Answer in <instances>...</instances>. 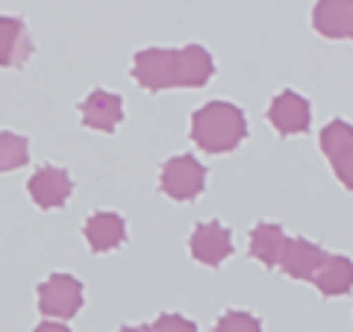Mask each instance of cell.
I'll return each instance as SVG.
<instances>
[{
    "label": "cell",
    "mask_w": 353,
    "mask_h": 332,
    "mask_svg": "<svg viewBox=\"0 0 353 332\" xmlns=\"http://www.w3.org/2000/svg\"><path fill=\"white\" fill-rule=\"evenodd\" d=\"M121 332H148V329H139V326H127V329H121Z\"/></svg>",
    "instance_id": "obj_22"
},
{
    "label": "cell",
    "mask_w": 353,
    "mask_h": 332,
    "mask_svg": "<svg viewBox=\"0 0 353 332\" xmlns=\"http://www.w3.org/2000/svg\"><path fill=\"white\" fill-rule=\"evenodd\" d=\"M132 76L148 92H162V88L176 85V50H165V48L141 50L136 62H132Z\"/></svg>",
    "instance_id": "obj_4"
},
{
    "label": "cell",
    "mask_w": 353,
    "mask_h": 332,
    "mask_svg": "<svg viewBox=\"0 0 353 332\" xmlns=\"http://www.w3.org/2000/svg\"><path fill=\"white\" fill-rule=\"evenodd\" d=\"M230 253H233V238H230V229L221 227L218 220H209V224H197L194 236H192V256L203 264H212L218 268Z\"/></svg>",
    "instance_id": "obj_6"
},
{
    "label": "cell",
    "mask_w": 353,
    "mask_h": 332,
    "mask_svg": "<svg viewBox=\"0 0 353 332\" xmlns=\"http://www.w3.org/2000/svg\"><path fill=\"white\" fill-rule=\"evenodd\" d=\"M248 136L245 112L233 103H206L192 118V138L206 153H227Z\"/></svg>",
    "instance_id": "obj_1"
},
{
    "label": "cell",
    "mask_w": 353,
    "mask_h": 332,
    "mask_svg": "<svg viewBox=\"0 0 353 332\" xmlns=\"http://www.w3.org/2000/svg\"><path fill=\"white\" fill-rule=\"evenodd\" d=\"M345 3H350V6H353V0H345Z\"/></svg>",
    "instance_id": "obj_24"
},
{
    "label": "cell",
    "mask_w": 353,
    "mask_h": 332,
    "mask_svg": "<svg viewBox=\"0 0 353 332\" xmlns=\"http://www.w3.org/2000/svg\"><path fill=\"white\" fill-rule=\"evenodd\" d=\"M30 56V36L18 18H0V65L15 68Z\"/></svg>",
    "instance_id": "obj_13"
},
{
    "label": "cell",
    "mask_w": 353,
    "mask_h": 332,
    "mask_svg": "<svg viewBox=\"0 0 353 332\" xmlns=\"http://www.w3.org/2000/svg\"><path fill=\"white\" fill-rule=\"evenodd\" d=\"M283 245H285V236L277 224H259L250 232V256L259 259L262 264H268V268L280 262Z\"/></svg>",
    "instance_id": "obj_15"
},
{
    "label": "cell",
    "mask_w": 353,
    "mask_h": 332,
    "mask_svg": "<svg viewBox=\"0 0 353 332\" xmlns=\"http://www.w3.org/2000/svg\"><path fill=\"white\" fill-rule=\"evenodd\" d=\"M312 280L324 294L339 297V294L350 291V285H353V262L345 256H327Z\"/></svg>",
    "instance_id": "obj_14"
},
{
    "label": "cell",
    "mask_w": 353,
    "mask_h": 332,
    "mask_svg": "<svg viewBox=\"0 0 353 332\" xmlns=\"http://www.w3.org/2000/svg\"><path fill=\"white\" fill-rule=\"evenodd\" d=\"M218 332H262V324L248 312H227L218 320Z\"/></svg>",
    "instance_id": "obj_18"
},
{
    "label": "cell",
    "mask_w": 353,
    "mask_h": 332,
    "mask_svg": "<svg viewBox=\"0 0 353 332\" xmlns=\"http://www.w3.org/2000/svg\"><path fill=\"white\" fill-rule=\"evenodd\" d=\"M27 191H30V197H32V203H36V206H41V209H59L71 197L74 183H71V176L65 174L62 168H41V171H36L30 176Z\"/></svg>",
    "instance_id": "obj_5"
},
{
    "label": "cell",
    "mask_w": 353,
    "mask_h": 332,
    "mask_svg": "<svg viewBox=\"0 0 353 332\" xmlns=\"http://www.w3.org/2000/svg\"><path fill=\"white\" fill-rule=\"evenodd\" d=\"M148 332H197V329H194L192 320H185L180 315H162Z\"/></svg>",
    "instance_id": "obj_19"
},
{
    "label": "cell",
    "mask_w": 353,
    "mask_h": 332,
    "mask_svg": "<svg viewBox=\"0 0 353 332\" xmlns=\"http://www.w3.org/2000/svg\"><path fill=\"white\" fill-rule=\"evenodd\" d=\"M30 159V145L18 132H0V171H15Z\"/></svg>",
    "instance_id": "obj_16"
},
{
    "label": "cell",
    "mask_w": 353,
    "mask_h": 332,
    "mask_svg": "<svg viewBox=\"0 0 353 332\" xmlns=\"http://www.w3.org/2000/svg\"><path fill=\"white\" fill-rule=\"evenodd\" d=\"M268 118H271L274 129L283 132V136H297V132H303L309 127V103L301 94L283 92V94L274 97Z\"/></svg>",
    "instance_id": "obj_8"
},
{
    "label": "cell",
    "mask_w": 353,
    "mask_h": 332,
    "mask_svg": "<svg viewBox=\"0 0 353 332\" xmlns=\"http://www.w3.org/2000/svg\"><path fill=\"white\" fill-rule=\"evenodd\" d=\"M206 171L194 156H174L171 162H165L159 185L171 200H194L203 191Z\"/></svg>",
    "instance_id": "obj_3"
},
{
    "label": "cell",
    "mask_w": 353,
    "mask_h": 332,
    "mask_svg": "<svg viewBox=\"0 0 353 332\" xmlns=\"http://www.w3.org/2000/svg\"><path fill=\"white\" fill-rule=\"evenodd\" d=\"M83 306V285L71 273H53L39 285V309L53 318H74Z\"/></svg>",
    "instance_id": "obj_2"
},
{
    "label": "cell",
    "mask_w": 353,
    "mask_h": 332,
    "mask_svg": "<svg viewBox=\"0 0 353 332\" xmlns=\"http://www.w3.org/2000/svg\"><path fill=\"white\" fill-rule=\"evenodd\" d=\"M212 71H215L212 56H209L201 44H189V48L176 50V85L197 88L212 76Z\"/></svg>",
    "instance_id": "obj_11"
},
{
    "label": "cell",
    "mask_w": 353,
    "mask_h": 332,
    "mask_svg": "<svg viewBox=\"0 0 353 332\" xmlns=\"http://www.w3.org/2000/svg\"><path fill=\"white\" fill-rule=\"evenodd\" d=\"M36 332H68V329H65L62 324H41Z\"/></svg>",
    "instance_id": "obj_21"
},
{
    "label": "cell",
    "mask_w": 353,
    "mask_h": 332,
    "mask_svg": "<svg viewBox=\"0 0 353 332\" xmlns=\"http://www.w3.org/2000/svg\"><path fill=\"white\" fill-rule=\"evenodd\" d=\"M350 21H353V6L345 3V0H318L312 12L315 30L327 39H347Z\"/></svg>",
    "instance_id": "obj_12"
},
{
    "label": "cell",
    "mask_w": 353,
    "mask_h": 332,
    "mask_svg": "<svg viewBox=\"0 0 353 332\" xmlns=\"http://www.w3.org/2000/svg\"><path fill=\"white\" fill-rule=\"evenodd\" d=\"M347 147H353V127L345 124V121H333V124H327L324 132H321V150H324V156L333 162L339 153H345Z\"/></svg>",
    "instance_id": "obj_17"
},
{
    "label": "cell",
    "mask_w": 353,
    "mask_h": 332,
    "mask_svg": "<svg viewBox=\"0 0 353 332\" xmlns=\"http://www.w3.org/2000/svg\"><path fill=\"white\" fill-rule=\"evenodd\" d=\"M83 124L101 132H112L121 124V97L109 92H92L80 106Z\"/></svg>",
    "instance_id": "obj_9"
},
{
    "label": "cell",
    "mask_w": 353,
    "mask_h": 332,
    "mask_svg": "<svg viewBox=\"0 0 353 332\" xmlns=\"http://www.w3.org/2000/svg\"><path fill=\"white\" fill-rule=\"evenodd\" d=\"M327 253L312 245V241H303V238H285L283 253H280V268L294 276V280H312L315 271L324 264Z\"/></svg>",
    "instance_id": "obj_7"
},
{
    "label": "cell",
    "mask_w": 353,
    "mask_h": 332,
    "mask_svg": "<svg viewBox=\"0 0 353 332\" xmlns=\"http://www.w3.org/2000/svg\"><path fill=\"white\" fill-rule=\"evenodd\" d=\"M347 36H350V39H353V21H350V32H347Z\"/></svg>",
    "instance_id": "obj_23"
},
{
    "label": "cell",
    "mask_w": 353,
    "mask_h": 332,
    "mask_svg": "<svg viewBox=\"0 0 353 332\" xmlns=\"http://www.w3.org/2000/svg\"><path fill=\"white\" fill-rule=\"evenodd\" d=\"M124 236H127L124 218H118L112 212H97L85 220V241L94 253L115 250L118 245H124Z\"/></svg>",
    "instance_id": "obj_10"
},
{
    "label": "cell",
    "mask_w": 353,
    "mask_h": 332,
    "mask_svg": "<svg viewBox=\"0 0 353 332\" xmlns=\"http://www.w3.org/2000/svg\"><path fill=\"white\" fill-rule=\"evenodd\" d=\"M333 171L341 180V185L353 188V147H347L345 153H339V156L333 159Z\"/></svg>",
    "instance_id": "obj_20"
}]
</instances>
